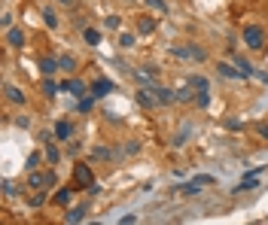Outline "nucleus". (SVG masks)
I'll list each match as a JSON object with an SVG mask.
<instances>
[{
  "instance_id": "nucleus-23",
  "label": "nucleus",
  "mask_w": 268,
  "mask_h": 225,
  "mask_svg": "<svg viewBox=\"0 0 268 225\" xmlns=\"http://www.w3.org/2000/svg\"><path fill=\"white\" fill-rule=\"evenodd\" d=\"M195 94H198V92H192V86H189V82H186L183 88H177V100H180V104H189Z\"/></svg>"
},
{
  "instance_id": "nucleus-11",
  "label": "nucleus",
  "mask_w": 268,
  "mask_h": 225,
  "mask_svg": "<svg viewBox=\"0 0 268 225\" xmlns=\"http://www.w3.org/2000/svg\"><path fill=\"white\" fill-rule=\"evenodd\" d=\"M137 104H140V106H159V100H156V94H152V92H149L146 86H143V88L137 92Z\"/></svg>"
},
{
  "instance_id": "nucleus-27",
  "label": "nucleus",
  "mask_w": 268,
  "mask_h": 225,
  "mask_svg": "<svg viewBox=\"0 0 268 225\" xmlns=\"http://www.w3.org/2000/svg\"><path fill=\"white\" fill-rule=\"evenodd\" d=\"M186 49H189V58H195V61H204V58H207V52H204L201 46H195V43H189Z\"/></svg>"
},
{
  "instance_id": "nucleus-10",
  "label": "nucleus",
  "mask_w": 268,
  "mask_h": 225,
  "mask_svg": "<svg viewBox=\"0 0 268 225\" xmlns=\"http://www.w3.org/2000/svg\"><path fill=\"white\" fill-rule=\"evenodd\" d=\"M40 70H43V76H55V73L61 70V64H58V58H43Z\"/></svg>"
},
{
  "instance_id": "nucleus-21",
  "label": "nucleus",
  "mask_w": 268,
  "mask_h": 225,
  "mask_svg": "<svg viewBox=\"0 0 268 225\" xmlns=\"http://www.w3.org/2000/svg\"><path fill=\"white\" fill-rule=\"evenodd\" d=\"M177 192H180V195H198V192H201V186H198L195 180H189V182L177 186Z\"/></svg>"
},
{
  "instance_id": "nucleus-18",
  "label": "nucleus",
  "mask_w": 268,
  "mask_h": 225,
  "mask_svg": "<svg viewBox=\"0 0 268 225\" xmlns=\"http://www.w3.org/2000/svg\"><path fill=\"white\" fill-rule=\"evenodd\" d=\"M86 213H89V207H86V204H83V207H73V210H67L64 222H83V219H86Z\"/></svg>"
},
{
  "instance_id": "nucleus-8",
  "label": "nucleus",
  "mask_w": 268,
  "mask_h": 225,
  "mask_svg": "<svg viewBox=\"0 0 268 225\" xmlns=\"http://www.w3.org/2000/svg\"><path fill=\"white\" fill-rule=\"evenodd\" d=\"M113 158H116V152L107 149V146H95L92 149V162H113Z\"/></svg>"
},
{
  "instance_id": "nucleus-22",
  "label": "nucleus",
  "mask_w": 268,
  "mask_h": 225,
  "mask_svg": "<svg viewBox=\"0 0 268 225\" xmlns=\"http://www.w3.org/2000/svg\"><path fill=\"white\" fill-rule=\"evenodd\" d=\"M58 64H61V70H67V73H73V70H76V58H73L70 52L58 55Z\"/></svg>"
},
{
  "instance_id": "nucleus-5",
  "label": "nucleus",
  "mask_w": 268,
  "mask_h": 225,
  "mask_svg": "<svg viewBox=\"0 0 268 225\" xmlns=\"http://www.w3.org/2000/svg\"><path fill=\"white\" fill-rule=\"evenodd\" d=\"M146 88L156 94L159 104H174V100H177V92H174V88H165V86H159V82H152V86H146Z\"/></svg>"
},
{
  "instance_id": "nucleus-3",
  "label": "nucleus",
  "mask_w": 268,
  "mask_h": 225,
  "mask_svg": "<svg viewBox=\"0 0 268 225\" xmlns=\"http://www.w3.org/2000/svg\"><path fill=\"white\" fill-rule=\"evenodd\" d=\"M73 180H76V189H92L95 186V174L89 164H76L73 168Z\"/></svg>"
},
{
  "instance_id": "nucleus-9",
  "label": "nucleus",
  "mask_w": 268,
  "mask_h": 225,
  "mask_svg": "<svg viewBox=\"0 0 268 225\" xmlns=\"http://www.w3.org/2000/svg\"><path fill=\"white\" fill-rule=\"evenodd\" d=\"M256 189H259V176H244L232 192H256Z\"/></svg>"
},
{
  "instance_id": "nucleus-36",
  "label": "nucleus",
  "mask_w": 268,
  "mask_h": 225,
  "mask_svg": "<svg viewBox=\"0 0 268 225\" xmlns=\"http://www.w3.org/2000/svg\"><path fill=\"white\" fill-rule=\"evenodd\" d=\"M119 222H122V225H134L137 216H134V213H125V216H119Z\"/></svg>"
},
{
  "instance_id": "nucleus-2",
  "label": "nucleus",
  "mask_w": 268,
  "mask_h": 225,
  "mask_svg": "<svg viewBox=\"0 0 268 225\" xmlns=\"http://www.w3.org/2000/svg\"><path fill=\"white\" fill-rule=\"evenodd\" d=\"M244 43H247V49H262L265 46V30L259 24H247L244 28Z\"/></svg>"
},
{
  "instance_id": "nucleus-35",
  "label": "nucleus",
  "mask_w": 268,
  "mask_h": 225,
  "mask_svg": "<svg viewBox=\"0 0 268 225\" xmlns=\"http://www.w3.org/2000/svg\"><path fill=\"white\" fill-rule=\"evenodd\" d=\"M4 195H7V198H13V195H16V186H13L10 180H4Z\"/></svg>"
},
{
  "instance_id": "nucleus-33",
  "label": "nucleus",
  "mask_w": 268,
  "mask_h": 225,
  "mask_svg": "<svg viewBox=\"0 0 268 225\" xmlns=\"http://www.w3.org/2000/svg\"><path fill=\"white\" fill-rule=\"evenodd\" d=\"M119 46L122 49H131L134 46V34H119Z\"/></svg>"
},
{
  "instance_id": "nucleus-14",
  "label": "nucleus",
  "mask_w": 268,
  "mask_h": 225,
  "mask_svg": "<svg viewBox=\"0 0 268 225\" xmlns=\"http://www.w3.org/2000/svg\"><path fill=\"white\" fill-rule=\"evenodd\" d=\"M4 92H7V100H13V104H25V92H19L13 82H4Z\"/></svg>"
},
{
  "instance_id": "nucleus-25",
  "label": "nucleus",
  "mask_w": 268,
  "mask_h": 225,
  "mask_svg": "<svg viewBox=\"0 0 268 225\" xmlns=\"http://www.w3.org/2000/svg\"><path fill=\"white\" fill-rule=\"evenodd\" d=\"M58 92H61V86H55L52 76H46V80H43V94H46V98H55Z\"/></svg>"
},
{
  "instance_id": "nucleus-30",
  "label": "nucleus",
  "mask_w": 268,
  "mask_h": 225,
  "mask_svg": "<svg viewBox=\"0 0 268 225\" xmlns=\"http://www.w3.org/2000/svg\"><path fill=\"white\" fill-rule=\"evenodd\" d=\"M189 131H192V125H189V122H186V125L180 128V134L174 137V146H183V143H186V137H189Z\"/></svg>"
},
{
  "instance_id": "nucleus-1",
  "label": "nucleus",
  "mask_w": 268,
  "mask_h": 225,
  "mask_svg": "<svg viewBox=\"0 0 268 225\" xmlns=\"http://www.w3.org/2000/svg\"><path fill=\"white\" fill-rule=\"evenodd\" d=\"M55 174L52 170H28V186L31 189H46V186H55Z\"/></svg>"
},
{
  "instance_id": "nucleus-34",
  "label": "nucleus",
  "mask_w": 268,
  "mask_h": 225,
  "mask_svg": "<svg viewBox=\"0 0 268 225\" xmlns=\"http://www.w3.org/2000/svg\"><path fill=\"white\" fill-rule=\"evenodd\" d=\"M195 104H198V106L204 110V106L210 104V92H198V94H195Z\"/></svg>"
},
{
  "instance_id": "nucleus-15",
  "label": "nucleus",
  "mask_w": 268,
  "mask_h": 225,
  "mask_svg": "<svg viewBox=\"0 0 268 225\" xmlns=\"http://www.w3.org/2000/svg\"><path fill=\"white\" fill-rule=\"evenodd\" d=\"M70 134H73V125L70 122H55V140H70Z\"/></svg>"
},
{
  "instance_id": "nucleus-13",
  "label": "nucleus",
  "mask_w": 268,
  "mask_h": 225,
  "mask_svg": "<svg viewBox=\"0 0 268 225\" xmlns=\"http://www.w3.org/2000/svg\"><path fill=\"white\" fill-rule=\"evenodd\" d=\"M113 92V82L110 80H95V86H92V94L95 98H104V94H110Z\"/></svg>"
},
{
  "instance_id": "nucleus-32",
  "label": "nucleus",
  "mask_w": 268,
  "mask_h": 225,
  "mask_svg": "<svg viewBox=\"0 0 268 225\" xmlns=\"http://www.w3.org/2000/svg\"><path fill=\"white\" fill-rule=\"evenodd\" d=\"M192 180H195L198 186H213V182H216V176H210V174H198V176H192Z\"/></svg>"
},
{
  "instance_id": "nucleus-17",
  "label": "nucleus",
  "mask_w": 268,
  "mask_h": 225,
  "mask_svg": "<svg viewBox=\"0 0 268 225\" xmlns=\"http://www.w3.org/2000/svg\"><path fill=\"white\" fill-rule=\"evenodd\" d=\"M235 67L244 73V80H247V76H256V67H253L247 58H241V55H235Z\"/></svg>"
},
{
  "instance_id": "nucleus-40",
  "label": "nucleus",
  "mask_w": 268,
  "mask_h": 225,
  "mask_svg": "<svg viewBox=\"0 0 268 225\" xmlns=\"http://www.w3.org/2000/svg\"><path fill=\"white\" fill-rule=\"evenodd\" d=\"M43 201H46V195H34V198H31V204H34V207H40Z\"/></svg>"
},
{
  "instance_id": "nucleus-39",
  "label": "nucleus",
  "mask_w": 268,
  "mask_h": 225,
  "mask_svg": "<svg viewBox=\"0 0 268 225\" xmlns=\"http://www.w3.org/2000/svg\"><path fill=\"white\" fill-rule=\"evenodd\" d=\"M0 24H4V28H13V16H10V12H4V18H0Z\"/></svg>"
},
{
  "instance_id": "nucleus-26",
  "label": "nucleus",
  "mask_w": 268,
  "mask_h": 225,
  "mask_svg": "<svg viewBox=\"0 0 268 225\" xmlns=\"http://www.w3.org/2000/svg\"><path fill=\"white\" fill-rule=\"evenodd\" d=\"M70 195H73V189H58V192H55V198H52V201H55V204H58V207H64V204H67V201H70Z\"/></svg>"
},
{
  "instance_id": "nucleus-16",
  "label": "nucleus",
  "mask_w": 268,
  "mask_h": 225,
  "mask_svg": "<svg viewBox=\"0 0 268 225\" xmlns=\"http://www.w3.org/2000/svg\"><path fill=\"white\" fill-rule=\"evenodd\" d=\"M152 30H156V18H152V16H143V18H137V34H152Z\"/></svg>"
},
{
  "instance_id": "nucleus-29",
  "label": "nucleus",
  "mask_w": 268,
  "mask_h": 225,
  "mask_svg": "<svg viewBox=\"0 0 268 225\" xmlns=\"http://www.w3.org/2000/svg\"><path fill=\"white\" fill-rule=\"evenodd\" d=\"M43 156H46V152H31V156H28V162H25V168H28V170H37V164H40V158H43Z\"/></svg>"
},
{
  "instance_id": "nucleus-7",
  "label": "nucleus",
  "mask_w": 268,
  "mask_h": 225,
  "mask_svg": "<svg viewBox=\"0 0 268 225\" xmlns=\"http://www.w3.org/2000/svg\"><path fill=\"white\" fill-rule=\"evenodd\" d=\"M4 40H7V46H13V49H22V46H25V30H22V28H7Z\"/></svg>"
},
{
  "instance_id": "nucleus-4",
  "label": "nucleus",
  "mask_w": 268,
  "mask_h": 225,
  "mask_svg": "<svg viewBox=\"0 0 268 225\" xmlns=\"http://www.w3.org/2000/svg\"><path fill=\"white\" fill-rule=\"evenodd\" d=\"M61 92H67L70 98H86V94H92L83 80H67V82H61Z\"/></svg>"
},
{
  "instance_id": "nucleus-37",
  "label": "nucleus",
  "mask_w": 268,
  "mask_h": 225,
  "mask_svg": "<svg viewBox=\"0 0 268 225\" xmlns=\"http://www.w3.org/2000/svg\"><path fill=\"white\" fill-rule=\"evenodd\" d=\"M225 128H228V131H241V122H238V119H225Z\"/></svg>"
},
{
  "instance_id": "nucleus-20",
  "label": "nucleus",
  "mask_w": 268,
  "mask_h": 225,
  "mask_svg": "<svg viewBox=\"0 0 268 225\" xmlns=\"http://www.w3.org/2000/svg\"><path fill=\"white\" fill-rule=\"evenodd\" d=\"M43 152H46V162H49V164H58V162H61V152H58V146H55L52 140L46 143V149H43Z\"/></svg>"
},
{
  "instance_id": "nucleus-28",
  "label": "nucleus",
  "mask_w": 268,
  "mask_h": 225,
  "mask_svg": "<svg viewBox=\"0 0 268 225\" xmlns=\"http://www.w3.org/2000/svg\"><path fill=\"white\" fill-rule=\"evenodd\" d=\"M143 4L149 10H156V12H168V0H143Z\"/></svg>"
},
{
  "instance_id": "nucleus-41",
  "label": "nucleus",
  "mask_w": 268,
  "mask_h": 225,
  "mask_svg": "<svg viewBox=\"0 0 268 225\" xmlns=\"http://www.w3.org/2000/svg\"><path fill=\"white\" fill-rule=\"evenodd\" d=\"M58 4H67V6H70V4H73V0H58Z\"/></svg>"
},
{
  "instance_id": "nucleus-24",
  "label": "nucleus",
  "mask_w": 268,
  "mask_h": 225,
  "mask_svg": "<svg viewBox=\"0 0 268 225\" xmlns=\"http://www.w3.org/2000/svg\"><path fill=\"white\" fill-rule=\"evenodd\" d=\"M43 22H46L49 30H55V28H58V12H55V10H43Z\"/></svg>"
},
{
  "instance_id": "nucleus-38",
  "label": "nucleus",
  "mask_w": 268,
  "mask_h": 225,
  "mask_svg": "<svg viewBox=\"0 0 268 225\" xmlns=\"http://www.w3.org/2000/svg\"><path fill=\"white\" fill-rule=\"evenodd\" d=\"M259 137L268 143V122H262V125H259Z\"/></svg>"
},
{
  "instance_id": "nucleus-12",
  "label": "nucleus",
  "mask_w": 268,
  "mask_h": 225,
  "mask_svg": "<svg viewBox=\"0 0 268 225\" xmlns=\"http://www.w3.org/2000/svg\"><path fill=\"white\" fill-rule=\"evenodd\" d=\"M186 82H189V86H192L195 92H210V82H207V80L201 76V73H192V76H189Z\"/></svg>"
},
{
  "instance_id": "nucleus-6",
  "label": "nucleus",
  "mask_w": 268,
  "mask_h": 225,
  "mask_svg": "<svg viewBox=\"0 0 268 225\" xmlns=\"http://www.w3.org/2000/svg\"><path fill=\"white\" fill-rule=\"evenodd\" d=\"M216 73L225 80H244V73L235 67V64H228V61H216Z\"/></svg>"
},
{
  "instance_id": "nucleus-31",
  "label": "nucleus",
  "mask_w": 268,
  "mask_h": 225,
  "mask_svg": "<svg viewBox=\"0 0 268 225\" xmlns=\"http://www.w3.org/2000/svg\"><path fill=\"white\" fill-rule=\"evenodd\" d=\"M119 24H122L119 16H107V18H104V28H107V30H119Z\"/></svg>"
},
{
  "instance_id": "nucleus-19",
  "label": "nucleus",
  "mask_w": 268,
  "mask_h": 225,
  "mask_svg": "<svg viewBox=\"0 0 268 225\" xmlns=\"http://www.w3.org/2000/svg\"><path fill=\"white\" fill-rule=\"evenodd\" d=\"M83 40H86L89 46H98V43H101V30H98V28H83Z\"/></svg>"
}]
</instances>
